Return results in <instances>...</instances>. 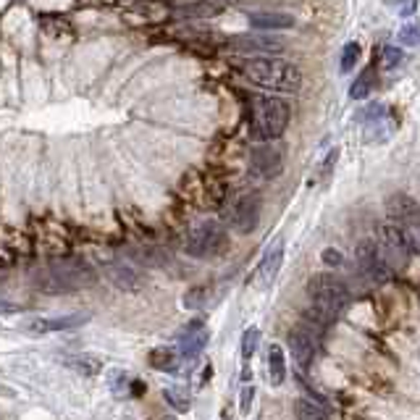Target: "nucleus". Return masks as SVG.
<instances>
[{
  "label": "nucleus",
  "mask_w": 420,
  "mask_h": 420,
  "mask_svg": "<svg viewBox=\"0 0 420 420\" xmlns=\"http://www.w3.org/2000/svg\"><path fill=\"white\" fill-rule=\"evenodd\" d=\"M373 89V71H365L363 76H357L355 85H352V89H349V95H352V100H363V97H368V92Z\"/></svg>",
  "instance_id": "cd10ccee"
},
{
  "label": "nucleus",
  "mask_w": 420,
  "mask_h": 420,
  "mask_svg": "<svg viewBox=\"0 0 420 420\" xmlns=\"http://www.w3.org/2000/svg\"><path fill=\"white\" fill-rule=\"evenodd\" d=\"M258 218H260V203L258 197H252V194L239 197L226 213L229 226L234 229L237 234H249L252 229L258 226Z\"/></svg>",
  "instance_id": "1a4fd4ad"
},
{
  "label": "nucleus",
  "mask_w": 420,
  "mask_h": 420,
  "mask_svg": "<svg viewBox=\"0 0 420 420\" xmlns=\"http://www.w3.org/2000/svg\"><path fill=\"white\" fill-rule=\"evenodd\" d=\"M355 258H357V266H360V270H363L365 276H370L373 281L384 284V281L389 279L391 266H389L386 258L381 255V249H378V245L373 242V239H365V242H360V245H357Z\"/></svg>",
  "instance_id": "0eeeda50"
},
{
  "label": "nucleus",
  "mask_w": 420,
  "mask_h": 420,
  "mask_svg": "<svg viewBox=\"0 0 420 420\" xmlns=\"http://www.w3.org/2000/svg\"><path fill=\"white\" fill-rule=\"evenodd\" d=\"M281 166H284V155H281V150L276 145H270V140H266L263 145H255L252 152H249V168L260 179L279 176Z\"/></svg>",
  "instance_id": "6e6552de"
},
{
  "label": "nucleus",
  "mask_w": 420,
  "mask_h": 420,
  "mask_svg": "<svg viewBox=\"0 0 420 420\" xmlns=\"http://www.w3.org/2000/svg\"><path fill=\"white\" fill-rule=\"evenodd\" d=\"M294 415H297V418L318 420V418H326V410L321 407V405L310 402V399H297V402H294Z\"/></svg>",
  "instance_id": "412c9836"
},
{
  "label": "nucleus",
  "mask_w": 420,
  "mask_h": 420,
  "mask_svg": "<svg viewBox=\"0 0 420 420\" xmlns=\"http://www.w3.org/2000/svg\"><path fill=\"white\" fill-rule=\"evenodd\" d=\"M324 263H328V266H342V252L334 247L324 249Z\"/></svg>",
  "instance_id": "c756f323"
},
{
  "label": "nucleus",
  "mask_w": 420,
  "mask_h": 420,
  "mask_svg": "<svg viewBox=\"0 0 420 420\" xmlns=\"http://www.w3.org/2000/svg\"><path fill=\"white\" fill-rule=\"evenodd\" d=\"M108 279L116 284V287H121V289H137V273L129 268V266H110L108 268Z\"/></svg>",
  "instance_id": "aec40b11"
},
{
  "label": "nucleus",
  "mask_w": 420,
  "mask_h": 420,
  "mask_svg": "<svg viewBox=\"0 0 420 420\" xmlns=\"http://www.w3.org/2000/svg\"><path fill=\"white\" fill-rule=\"evenodd\" d=\"M95 284V270L87 266L85 260L66 258L58 263H50L48 268L37 276V287L43 291H76Z\"/></svg>",
  "instance_id": "7ed1b4c3"
},
{
  "label": "nucleus",
  "mask_w": 420,
  "mask_h": 420,
  "mask_svg": "<svg viewBox=\"0 0 420 420\" xmlns=\"http://www.w3.org/2000/svg\"><path fill=\"white\" fill-rule=\"evenodd\" d=\"M66 365L76 368L79 373H85V376H95V373H100V360H95V357H68L66 360Z\"/></svg>",
  "instance_id": "b1692460"
},
{
  "label": "nucleus",
  "mask_w": 420,
  "mask_h": 420,
  "mask_svg": "<svg viewBox=\"0 0 420 420\" xmlns=\"http://www.w3.org/2000/svg\"><path fill=\"white\" fill-rule=\"evenodd\" d=\"M281 266H284V242L276 239V242L263 252V258H260L258 268H255V284H258V287H270L273 279L279 276Z\"/></svg>",
  "instance_id": "f8f14e48"
},
{
  "label": "nucleus",
  "mask_w": 420,
  "mask_h": 420,
  "mask_svg": "<svg viewBox=\"0 0 420 420\" xmlns=\"http://www.w3.org/2000/svg\"><path fill=\"white\" fill-rule=\"evenodd\" d=\"M205 345H208V331L203 328V324H192L189 331L182 336L179 349H182L184 357H197L205 349Z\"/></svg>",
  "instance_id": "dca6fc26"
},
{
  "label": "nucleus",
  "mask_w": 420,
  "mask_h": 420,
  "mask_svg": "<svg viewBox=\"0 0 420 420\" xmlns=\"http://www.w3.org/2000/svg\"><path fill=\"white\" fill-rule=\"evenodd\" d=\"M150 365L155 370H163V373H173L179 363H176V352H173L171 347H155L150 352Z\"/></svg>",
  "instance_id": "6ab92c4d"
},
{
  "label": "nucleus",
  "mask_w": 420,
  "mask_h": 420,
  "mask_svg": "<svg viewBox=\"0 0 420 420\" xmlns=\"http://www.w3.org/2000/svg\"><path fill=\"white\" fill-rule=\"evenodd\" d=\"M376 245L381 249V255L386 258L391 270H399L407 266L410 260V242L405 237V231L397 224H384L376 229Z\"/></svg>",
  "instance_id": "423d86ee"
},
{
  "label": "nucleus",
  "mask_w": 420,
  "mask_h": 420,
  "mask_svg": "<svg viewBox=\"0 0 420 420\" xmlns=\"http://www.w3.org/2000/svg\"><path fill=\"white\" fill-rule=\"evenodd\" d=\"M163 397H166V402H168L173 410H179V412H187V410H189V391H184V389L168 386L163 391Z\"/></svg>",
  "instance_id": "4be33fe9"
},
{
  "label": "nucleus",
  "mask_w": 420,
  "mask_h": 420,
  "mask_svg": "<svg viewBox=\"0 0 420 420\" xmlns=\"http://www.w3.org/2000/svg\"><path fill=\"white\" fill-rule=\"evenodd\" d=\"M226 247V231L216 221H205L194 226L187 237V252L194 258H213Z\"/></svg>",
  "instance_id": "39448f33"
},
{
  "label": "nucleus",
  "mask_w": 420,
  "mask_h": 420,
  "mask_svg": "<svg viewBox=\"0 0 420 420\" xmlns=\"http://www.w3.org/2000/svg\"><path fill=\"white\" fill-rule=\"evenodd\" d=\"M291 110L289 103L281 97H260L252 110V134L260 142L279 140L284 129L289 126Z\"/></svg>",
  "instance_id": "20e7f679"
},
{
  "label": "nucleus",
  "mask_w": 420,
  "mask_h": 420,
  "mask_svg": "<svg viewBox=\"0 0 420 420\" xmlns=\"http://www.w3.org/2000/svg\"><path fill=\"white\" fill-rule=\"evenodd\" d=\"M242 71L252 85L270 89V92H297L302 85V74L297 66L281 58H268V55L247 58L242 64Z\"/></svg>",
  "instance_id": "f257e3e1"
},
{
  "label": "nucleus",
  "mask_w": 420,
  "mask_h": 420,
  "mask_svg": "<svg viewBox=\"0 0 420 420\" xmlns=\"http://www.w3.org/2000/svg\"><path fill=\"white\" fill-rule=\"evenodd\" d=\"M357 61H360V45H357V43H347L345 48H342V58H339V68H342V74L352 71Z\"/></svg>",
  "instance_id": "a878e982"
},
{
  "label": "nucleus",
  "mask_w": 420,
  "mask_h": 420,
  "mask_svg": "<svg viewBox=\"0 0 420 420\" xmlns=\"http://www.w3.org/2000/svg\"><path fill=\"white\" fill-rule=\"evenodd\" d=\"M418 8V0H397V11L402 16H410V13H415Z\"/></svg>",
  "instance_id": "7c9ffc66"
},
{
  "label": "nucleus",
  "mask_w": 420,
  "mask_h": 420,
  "mask_svg": "<svg viewBox=\"0 0 420 420\" xmlns=\"http://www.w3.org/2000/svg\"><path fill=\"white\" fill-rule=\"evenodd\" d=\"M307 297L312 315L324 324H334L349 302V289L334 276H315L307 284Z\"/></svg>",
  "instance_id": "f03ea898"
},
{
  "label": "nucleus",
  "mask_w": 420,
  "mask_h": 420,
  "mask_svg": "<svg viewBox=\"0 0 420 420\" xmlns=\"http://www.w3.org/2000/svg\"><path fill=\"white\" fill-rule=\"evenodd\" d=\"M399 43L402 45H410V48H418L420 45V24H405L402 29H399Z\"/></svg>",
  "instance_id": "c85d7f7f"
},
{
  "label": "nucleus",
  "mask_w": 420,
  "mask_h": 420,
  "mask_svg": "<svg viewBox=\"0 0 420 420\" xmlns=\"http://www.w3.org/2000/svg\"><path fill=\"white\" fill-rule=\"evenodd\" d=\"M384 210L391 224H402V226H410V224H418L420 221V205L415 197H410L405 192H394L386 197L384 203Z\"/></svg>",
  "instance_id": "9d476101"
},
{
  "label": "nucleus",
  "mask_w": 420,
  "mask_h": 420,
  "mask_svg": "<svg viewBox=\"0 0 420 420\" xmlns=\"http://www.w3.org/2000/svg\"><path fill=\"white\" fill-rule=\"evenodd\" d=\"M231 48L239 50V53H276V50H284V43L281 40H273V37H255V34H239L231 40Z\"/></svg>",
  "instance_id": "4468645a"
},
{
  "label": "nucleus",
  "mask_w": 420,
  "mask_h": 420,
  "mask_svg": "<svg viewBox=\"0 0 420 420\" xmlns=\"http://www.w3.org/2000/svg\"><path fill=\"white\" fill-rule=\"evenodd\" d=\"M289 352L291 360L297 363V370H307L315 357V339L312 334H307L305 328H297L289 334Z\"/></svg>",
  "instance_id": "ddd939ff"
},
{
  "label": "nucleus",
  "mask_w": 420,
  "mask_h": 420,
  "mask_svg": "<svg viewBox=\"0 0 420 420\" xmlns=\"http://www.w3.org/2000/svg\"><path fill=\"white\" fill-rule=\"evenodd\" d=\"M252 386H247L245 391H242V412H249V405H252Z\"/></svg>",
  "instance_id": "2f4dec72"
},
{
  "label": "nucleus",
  "mask_w": 420,
  "mask_h": 420,
  "mask_svg": "<svg viewBox=\"0 0 420 420\" xmlns=\"http://www.w3.org/2000/svg\"><path fill=\"white\" fill-rule=\"evenodd\" d=\"M87 324V315H61V318H29L19 324L27 334H50V331H71Z\"/></svg>",
  "instance_id": "9b49d317"
},
{
  "label": "nucleus",
  "mask_w": 420,
  "mask_h": 420,
  "mask_svg": "<svg viewBox=\"0 0 420 420\" xmlns=\"http://www.w3.org/2000/svg\"><path fill=\"white\" fill-rule=\"evenodd\" d=\"M258 345H260V328H247L245 334H242V357L245 360H249V357L255 355V349H258Z\"/></svg>",
  "instance_id": "bb28decb"
},
{
  "label": "nucleus",
  "mask_w": 420,
  "mask_h": 420,
  "mask_svg": "<svg viewBox=\"0 0 420 420\" xmlns=\"http://www.w3.org/2000/svg\"><path fill=\"white\" fill-rule=\"evenodd\" d=\"M224 11V3H213V0H194V3H187L179 8L182 16H189V19H208V16H218Z\"/></svg>",
  "instance_id": "f3484780"
},
{
  "label": "nucleus",
  "mask_w": 420,
  "mask_h": 420,
  "mask_svg": "<svg viewBox=\"0 0 420 420\" xmlns=\"http://www.w3.org/2000/svg\"><path fill=\"white\" fill-rule=\"evenodd\" d=\"M405 64V53L399 50L397 45H386L384 50H381V66L386 68V71H394L399 66Z\"/></svg>",
  "instance_id": "393cba45"
},
{
  "label": "nucleus",
  "mask_w": 420,
  "mask_h": 420,
  "mask_svg": "<svg viewBox=\"0 0 420 420\" xmlns=\"http://www.w3.org/2000/svg\"><path fill=\"white\" fill-rule=\"evenodd\" d=\"M336 161H339V147H331L328 155L318 163V182L324 184V187L331 182V173H334V168H336Z\"/></svg>",
  "instance_id": "5701e85b"
},
{
  "label": "nucleus",
  "mask_w": 420,
  "mask_h": 420,
  "mask_svg": "<svg viewBox=\"0 0 420 420\" xmlns=\"http://www.w3.org/2000/svg\"><path fill=\"white\" fill-rule=\"evenodd\" d=\"M249 24L255 29H291L294 27V16L279 11H258L249 13Z\"/></svg>",
  "instance_id": "2eb2a0df"
},
{
  "label": "nucleus",
  "mask_w": 420,
  "mask_h": 420,
  "mask_svg": "<svg viewBox=\"0 0 420 420\" xmlns=\"http://www.w3.org/2000/svg\"><path fill=\"white\" fill-rule=\"evenodd\" d=\"M268 378L273 386H281L287 381V360H284L279 345H273L268 349Z\"/></svg>",
  "instance_id": "a211bd4d"
}]
</instances>
